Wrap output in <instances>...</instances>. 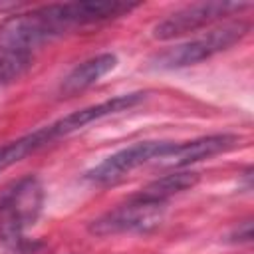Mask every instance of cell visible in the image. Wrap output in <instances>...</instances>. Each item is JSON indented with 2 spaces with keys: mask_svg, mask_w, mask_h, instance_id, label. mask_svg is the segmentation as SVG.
Masks as SVG:
<instances>
[{
  "mask_svg": "<svg viewBox=\"0 0 254 254\" xmlns=\"http://www.w3.org/2000/svg\"><path fill=\"white\" fill-rule=\"evenodd\" d=\"M65 30H71L65 18V4H48L8 18L0 26V81L22 75L34 52Z\"/></svg>",
  "mask_w": 254,
  "mask_h": 254,
  "instance_id": "6da1fadb",
  "label": "cell"
},
{
  "mask_svg": "<svg viewBox=\"0 0 254 254\" xmlns=\"http://www.w3.org/2000/svg\"><path fill=\"white\" fill-rule=\"evenodd\" d=\"M44 202V189L36 177H24L0 190V242L10 254H30L26 228L36 222Z\"/></svg>",
  "mask_w": 254,
  "mask_h": 254,
  "instance_id": "7a4b0ae2",
  "label": "cell"
},
{
  "mask_svg": "<svg viewBox=\"0 0 254 254\" xmlns=\"http://www.w3.org/2000/svg\"><path fill=\"white\" fill-rule=\"evenodd\" d=\"M248 30H250V26L244 22L224 24L222 28H214L194 40H189L175 48L165 50L161 56H157V65L163 69H177V67L200 64V62L232 48L234 44H238L248 34Z\"/></svg>",
  "mask_w": 254,
  "mask_h": 254,
  "instance_id": "3957f363",
  "label": "cell"
},
{
  "mask_svg": "<svg viewBox=\"0 0 254 254\" xmlns=\"http://www.w3.org/2000/svg\"><path fill=\"white\" fill-rule=\"evenodd\" d=\"M165 210H167L165 202H151V200H141L137 196H131L125 204H119L117 208L91 220L89 232L95 236L147 232L161 224Z\"/></svg>",
  "mask_w": 254,
  "mask_h": 254,
  "instance_id": "277c9868",
  "label": "cell"
},
{
  "mask_svg": "<svg viewBox=\"0 0 254 254\" xmlns=\"http://www.w3.org/2000/svg\"><path fill=\"white\" fill-rule=\"evenodd\" d=\"M244 6L246 4H238V2H196V4L183 6L153 28V38L167 42V40L185 36L189 32H196Z\"/></svg>",
  "mask_w": 254,
  "mask_h": 254,
  "instance_id": "5b68a950",
  "label": "cell"
},
{
  "mask_svg": "<svg viewBox=\"0 0 254 254\" xmlns=\"http://www.w3.org/2000/svg\"><path fill=\"white\" fill-rule=\"evenodd\" d=\"M171 145H173L171 141H139V143H133V145L109 155L99 165H95L87 173V179L97 183V185H115L121 179H125L131 171H135L137 167H143L145 163L161 159L169 151Z\"/></svg>",
  "mask_w": 254,
  "mask_h": 254,
  "instance_id": "8992f818",
  "label": "cell"
},
{
  "mask_svg": "<svg viewBox=\"0 0 254 254\" xmlns=\"http://www.w3.org/2000/svg\"><path fill=\"white\" fill-rule=\"evenodd\" d=\"M238 143H240V137L230 135V133H216V135H206V137H198V139L185 141V143H173L169 147V151L155 163L159 167L183 171L185 167H189L192 163L226 153V151L234 149Z\"/></svg>",
  "mask_w": 254,
  "mask_h": 254,
  "instance_id": "52a82bcc",
  "label": "cell"
},
{
  "mask_svg": "<svg viewBox=\"0 0 254 254\" xmlns=\"http://www.w3.org/2000/svg\"><path fill=\"white\" fill-rule=\"evenodd\" d=\"M145 97V93H125V95H117L113 99H107V101H101L97 105H89V107H83L79 111H73L62 119H58L56 123H50L48 125V131H50V137L52 141L58 139V137H64V135H69L101 117H107V115H113V113H119V111H125V109H131L133 105H137L141 99Z\"/></svg>",
  "mask_w": 254,
  "mask_h": 254,
  "instance_id": "ba28073f",
  "label": "cell"
},
{
  "mask_svg": "<svg viewBox=\"0 0 254 254\" xmlns=\"http://www.w3.org/2000/svg\"><path fill=\"white\" fill-rule=\"evenodd\" d=\"M115 65H117V58L113 54H97V56L81 62L64 79L62 93L69 97V95H75V93L91 87L103 75H107L111 69H115Z\"/></svg>",
  "mask_w": 254,
  "mask_h": 254,
  "instance_id": "9c48e42d",
  "label": "cell"
},
{
  "mask_svg": "<svg viewBox=\"0 0 254 254\" xmlns=\"http://www.w3.org/2000/svg\"><path fill=\"white\" fill-rule=\"evenodd\" d=\"M198 181V175L192 173V171H175L171 175H165L153 183H149L145 189H141L135 196L141 198V200H151V202H165L183 192V190H189L196 185Z\"/></svg>",
  "mask_w": 254,
  "mask_h": 254,
  "instance_id": "30bf717a",
  "label": "cell"
},
{
  "mask_svg": "<svg viewBox=\"0 0 254 254\" xmlns=\"http://www.w3.org/2000/svg\"><path fill=\"white\" fill-rule=\"evenodd\" d=\"M50 141H52V137H50L48 127H42V129L30 133V135H24V137H20V139H16V141H10V143L2 145V147H0V173L6 171L8 167L16 165V163L22 161L26 155L34 153L36 149L44 147V145L50 143Z\"/></svg>",
  "mask_w": 254,
  "mask_h": 254,
  "instance_id": "8fae6325",
  "label": "cell"
},
{
  "mask_svg": "<svg viewBox=\"0 0 254 254\" xmlns=\"http://www.w3.org/2000/svg\"><path fill=\"white\" fill-rule=\"evenodd\" d=\"M234 240H238V242H250L252 240V222L250 220L238 222V228L234 230Z\"/></svg>",
  "mask_w": 254,
  "mask_h": 254,
  "instance_id": "7c38bea8",
  "label": "cell"
}]
</instances>
